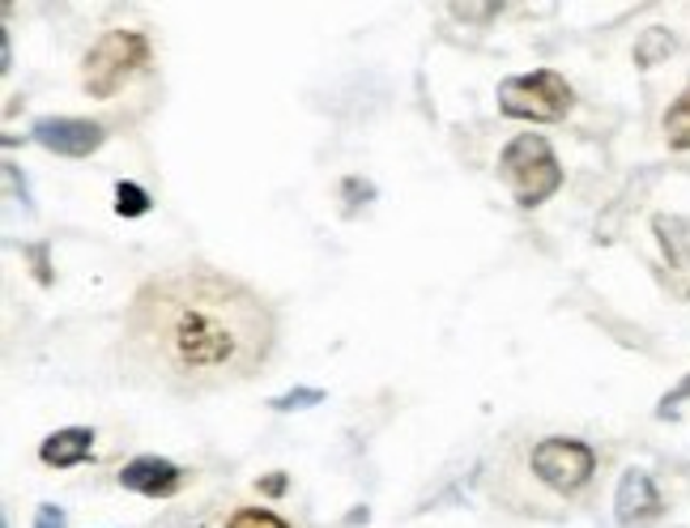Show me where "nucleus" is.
I'll list each match as a JSON object with an SVG mask.
<instances>
[{
	"mask_svg": "<svg viewBox=\"0 0 690 528\" xmlns=\"http://www.w3.org/2000/svg\"><path fill=\"white\" fill-rule=\"evenodd\" d=\"M278 341V320L247 282L210 264L149 277L128 312L119 366L171 392H214L261 371Z\"/></svg>",
	"mask_w": 690,
	"mask_h": 528,
	"instance_id": "nucleus-1",
	"label": "nucleus"
},
{
	"mask_svg": "<svg viewBox=\"0 0 690 528\" xmlns=\"http://www.w3.org/2000/svg\"><path fill=\"white\" fill-rule=\"evenodd\" d=\"M499 175L503 184L512 188V196H516V205H524V209L542 205V201H550L563 188V167H558L550 141L537 137V133H524V137H516L503 149Z\"/></svg>",
	"mask_w": 690,
	"mask_h": 528,
	"instance_id": "nucleus-2",
	"label": "nucleus"
},
{
	"mask_svg": "<svg viewBox=\"0 0 690 528\" xmlns=\"http://www.w3.org/2000/svg\"><path fill=\"white\" fill-rule=\"evenodd\" d=\"M499 111L512 120L554 124L572 111V86L554 69L507 77V81H499Z\"/></svg>",
	"mask_w": 690,
	"mask_h": 528,
	"instance_id": "nucleus-3",
	"label": "nucleus"
},
{
	"mask_svg": "<svg viewBox=\"0 0 690 528\" xmlns=\"http://www.w3.org/2000/svg\"><path fill=\"white\" fill-rule=\"evenodd\" d=\"M142 65H149V39L137 30H107L86 56V90L111 98Z\"/></svg>",
	"mask_w": 690,
	"mask_h": 528,
	"instance_id": "nucleus-4",
	"label": "nucleus"
},
{
	"mask_svg": "<svg viewBox=\"0 0 690 528\" xmlns=\"http://www.w3.org/2000/svg\"><path fill=\"white\" fill-rule=\"evenodd\" d=\"M528 465H533V473L546 481L550 490H558V495H575V490H584L589 478H593L596 457H593L589 443L554 434V439H542V443L533 448Z\"/></svg>",
	"mask_w": 690,
	"mask_h": 528,
	"instance_id": "nucleus-5",
	"label": "nucleus"
},
{
	"mask_svg": "<svg viewBox=\"0 0 690 528\" xmlns=\"http://www.w3.org/2000/svg\"><path fill=\"white\" fill-rule=\"evenodd\" d=\"M35 141L48 145L51 154H65V158H90L98 145L107 141V133H103V124H95V120L48 116V120L35 124Z\"/></svg>",
	"mask_w": 690,
	"mask_h": 528,
	"instance_id": "nucleus-6",
	"label": "nucleus"
},
{
	"mask_svg": "<svg viewBox=\"0 0 690 528\" xmlns=\"http://www.w3.org/2000/svg\"><path fill=\"white\" fill-rule=\"evenodd\" d=\"M614 511H619V525L622 528H652L661 520V495H657V486L648 473L640 469H631V473H622L619 481V499H614Z\"/></svg>",
	"mask_w": 690,
	"mask_h": 528,
	"instance_id": "nucleus-7",
	"label": "nucleus"
},
{
	"mask_svg": "<svg viewBox=\"0 0 690 528\" xmlns=\"http://www.w3.org/2000/svg\"><path fill=\"white\" fill-rule=\"evenodd\" d=\"M119 486L124 490H137L145 499H171L184 486V469L163 457H137L119 469Z\"/></svg>",
	"mask_w": 690,
	"mask_h": 528,
	"instance_id": "nucleus-8",
	"label": "nucleus"
},
{
	"mask_svg": "<svg viewBox=\"0 0 690 528\" xmlns=\"http://www.w3.org/2000/svg\"><path fill=\"white\" fill-rule=\"evenodd\" d=\"M90 452H95V431H90V427H65V431H56L43 439L39 460L51 465V469H72V465H81Z\"/></svg>",
	"mask_w": 690,
	"mask_h": 528,
	"instance_id": "nucleus-9",
	"label": "nucleus"
},
{
	"mask_svg": "<svg viewBox=\"0 0 690 528\" xmlns=\"http://www.w3.org/2000/svg\"><path fill=\"white\" fill-rule=\"evenodd\" d=\"M657 231H661V243H665L669 261L687 264L690 261V222H682V217H657Z\"/></svg>",
	"mask_w": 690,
	"mask_h": 528,
	"instance_id": "nucleus-10",
	"label": "nucleus"
},
{
	"mask_svg": "<svg viewBox=\"0 0 690 528\" xmlns=\"http://www.w3.org/2000/svg\"><path fill=\"white\" fill-rule=\"evenodd\" d=\"M665 141L673 145V149H690V86L665 111Z\"/></svg>",
	"mask_w": 690,
	"mask_h": 528,
	"instance_id": "nucleus-11",
	"label": "nucleus"
},
{
	"mask_svg": "<svg viewBox=\"0 0 690 528\" xmlns=\"http://www.w3.org/2000/svg\"><path fill=\"white\" fill-rule=\"evenodd\" d=\"M669 51H673V35L657 26V30H648L640 43H635V60H640L643 69H652V65H661V60H665Z\"/></svg>",
	"mask_w": 690,
	"mask_h": 528,
	"instance_id": "nucleus-12",
	"label": "nucleus"
},
{
	"mask_svg": "<svg viewBox=\"0 0 690 528\" xmlns=\"http://www.w3.org/2000/svg\"><path fill=\"white\" fill-rule=\"evenodd\" d=\"M116 214L119 217L149 214V193H145L142 184H128V179H119V184H116Z\"/></svg>",
	"mask_w": 690,
	"mask_h": 528,
	"instance_id": "nucleus-13",
	"label": "nucleus"
},
{
	"mask_svg": "<svg viewBox=\"0 0 690 528\" xmlns=\"http://www.w3.org/2000/svg\"><path fill=\"white\" fill-rule=\"evenodd\" d=\"M226 528H290L278 511H269V507H239L235 516L226 520Z\"/></svg>",
	"mask_w": 690,
	"mask_h": 528,
	"instance_id": "nucleus-14",
	"label": "nucleus"
},
{
	"mask_svg": "<svg viewBox=\"0 0 690 528\" xmlns=\"http://www.w3.org/2000/svg\"><path fill=\"white\" fill-rule=\"evenodd\" d=\"M320 401H324L320 388H294V392L273 397V409H308V405H320Z\"/></svg>",
	"mask_w": 690,
	"mask_h": 528,
	"instance_id": "nucleus-15",
	"label": "nucleus"
},
{
	"mask_svg": "<svg viewBox=\"0 0 690 528\" xmlns=\"http://www.w3.org/2000/svg\"><path fill=\"white\" fill-rule=\"evenodd\" d=\"M35 528H65V511L60 507L43 503L39 511H35Z\"/></svg>",
	"mask_w": 690,
	"mask_h": 528,
	"instance_id": "nucleus-16",
	"label": "nucleus"
},
{
	"mask_svg": "<svg viewBox=\"0 0 690 528\" xmlns=\"http://www.w3.org/2000/svg\"><path fill=\"white\" fill-rule=\"evenodd\" d=\"M261 490L264 495H282V490H286V478H282V473H273V478L261 481Z\"/></svg>",
	"mask_w": 690,
	"mask_h": 528,
	"instance_id": "nucleus-17",
	"label": "nucleus"
},
{
	"mask_svg": "<svg viewBox=\"0 0 690 528\" xmlns=\"http://www.w3.org/2000/svg\"><path fill=\"white\" fill-rule=\"evenodd\" d=\"M687 397H690V380H682V384H678V388H673V392L665 397V409H673L678 401H687Z\"/></svg>",
	"mask_w": 690,
	"mask_h": 528,
	"instance_id": "nucleus-18",
	"label": "nucleus"
}]
</instances>
